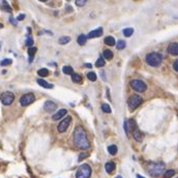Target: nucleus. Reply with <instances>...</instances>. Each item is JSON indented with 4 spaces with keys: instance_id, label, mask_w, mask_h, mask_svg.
Returning a JSON list of instances; mask_svg holds the SVG:
<instances>
[{
    "instance_id": "nucleus-18",
    "label": "nucleus",
    "mask_w": 178,
    "mask_h": 178,
    "mask_svg": "<svg viewBox=\"0 0 178 178\" xmlns=\"http://www.w3.org/2000/svg\"><path fill=\"white\" fill-rule=\"evenodd\" d=\"M115 38L113 37V36H107L105 38V44L106 45H108V46H115Z\"/></svg>"
},
{
    "instance_id": "nucleus-3",
    "label": "nucleus",
    "mask_w": 178,
    "mask_h": 178,
    "mask_svg": "<svg viewBox=\"0 0 178 178\" xmlns=\"http://www.w3.org/2000/svg\"><path fill=\"white\" fill-rule=\"evenodd\" d=\"M91 173H92L91 167L87 164H83L82 166H80L79 169L77 170L76 178H90Z\"/></svg>"
},
{
    "instance_id": "nucleus-41",
    "label": "nucleus",
    "mask_w": 178,
    "mask_h": 178,
    "mask_svg": "<svg viewBox=\"0 0 178 178\" xmlns=\"http://www.w3.org/2000/svg\"><path fill=\"white\" fill-rule=\"evenodd\" d=\"M137 178H145V177H143L142 175H140V174H137Z\"/></svg>"
},
{
    "instance_id": "nucleus-43",
    "label": "nucleus",
    "mask_w": 178,
    "mask_h": 178,
    "mask_svg": "<svg viewBox=\"0 0 178 178\" xmlns=\"http://www.w3.org/2000/svg\"><path fill=\"white\" fill-rule=\"evenodd\" d=\"M2 27H3V25H2L1 23H0V28H2Z\"/></svg>"
},
{
    "instance_id": "nucleus-35",
    "label": "nucleus",
    "mask_w": 178,
    "mask_h": 178,
    "mask_svg": "<svg viewBox=\"0 0 178 178\" xmlns=\"http://www.w3.org/2000/svg\"><path fill=\"white\" fill-rule=\"evenodd\" d=\"M123 127H124L125 134H127V136H128V135H129V127H128V122H127V121H125V122H124Z\"/></svg>"
},
{
    "instance_id": "nucleus-28",
    "label": "nucleus",
    "mask_w": 178,
    "mask_h": 178,
    "mask_svg": "<svg viewBox=\"0 0 178 178\" xmlns=\"http://www.w3.org/2000/svg\"><path fill=\"white\" fill-rule=\"evenodd\" d=\"M174 174H175L174 170H167L164 174V178H171L172 176H174Z\"/></svg>"
},
{
    "instance_id": "nucleus-15",
    "label": "nucleus",
    "mask_w": 178,
    "mask_h": 178,
    "mask_svg": "<svg viewBox=\"0 0 178 178\" xmlns=\"http://www.w3.org/2000/svg\"><path fill=\"white\" fill-rule=\"evenodd\" d=\"M115 168H116V165L114 161H109V163H107L105 165V169L109 174H111L113 171L115 170Z\"/></svg>"
},
{
    "instance_id": "nucleus-6",
    "label": "nucleus",
    "mask_w": 178,
    "mask_h": 178,
    "mask_svg": "<svg viewBox=\"0 0 178 178\" xmlns=\"http://www.w3.org/2000/svg\"><path fill=\"white\" fill-rule=\"evenodd\" d=\"M129 84H131L132 88L138 92H144L147 89V85L141 80H132Z\"/></svg>"
},
{
    "instance_id": "nucleus-17",
    "label": "nucleus",
    "mask_w": 178,
    "mask_h": 178,
    "mask_svg": "<svg viewBox=\"0 0 178 178\" xmlns=\"http://www.w3.org/2000/svg\"><path fill=\"white\" fill-rule=\"evenodd\" d=\"M36 81H37L38 85H41V87H44V88H53V85H52V84H49L47 81H45L43 79H37Z\"/></svg>"
},
{
    "instance_id": "nucleus-40",
    "label": "nucleus",
    "mask_w": 178,
    "mask_h": 178,
    "mask_svg": "<svg viewBox=\"0 0 178 178\" xmlns=\"http://www.w3.org/2000/svg\"><path fill=\"white\" fill-rule=\"evenodd\" d=\"M9 21H11V22H12V24H14V25H17V21H16V20H15V19H14V18H12V17H11V18H9Z\"/></svg>"
},
{
    "instance_id": "nucleus-10",
    "label": "nucleus",
    "mask_w": 178,
    "mask_h": 178,
    "mask_svg": "<svg viewBox=\"0 0 178 178\" xmlns=\"http://www.w3.org/2000/svg\"><path fill=\"white\" fill-rule=\"evenodd\" d=\"M44 109L46 110L47 112L53 113L55 110L57 109V105L54 102H52V101H47L46 103H45V105H44Z\"/></svg>"
},
{
    "instance_id": "nucleus-27",
    "label": "nucleus",
    "mask_w": 178,
    "mask_h": 178,
    "mask_svg": "<svg viewBox=\"0 0 178 178\" xmlns=\"http://www.w3.org/2000/svg\"><path fill=\"white\" fill-rule=\"evenodd\" d=\"M70 36H62V37H60L59 44L60 45H65L67 43H70Z\"/></svg>"
},
{
    "instance_id": "nucleus-46",
    "label": "nucleus",
    "mask_w": 178,
    "mask_h": 178,
    "mask_svg": "<svg viewBox=\"0 0 178 178\" xmlns=\"http://www.w3.org/2000/svg\"><path fill=\"white\" fill-rule=\"evenodd\" d=\"M177 178H178V177H177Z\"/></svg>"
},
{
    "instance_id": "nucleus-14",
    "label": "nucleus",
    "mask_w": 178,
    "mask_h": 178,
    "mask_svg": "<svg viewBox=\"0 0 178 178\" xmlns=\"http://www.w3.org/2000/svg\"><path fill=\"white\" fill-rule=\"evenodd\" d=\"M67 113V111L65 109H61V110H59V111H58L56 114H54L53 115V120H55V121H57V120H59L60 118H62L63 116H65V114Z\"/></svg>"
},
{
    "instance_id": "nucleus-21",
    "label": "nucleus",
    "mask_w": 178,
    "mask_h": 178,
    "mask_svg": "<svg viewBox=\"0 0 178 178\" xmlns=\"http://www.w3.org/2000/svg\"><path fill=\"white\" fill-rule=\"evenodd\" d=\"M62 72L64 75H73V73H74V70H73V67L72 66H70V65H66V66H63V69H62Z\"/></svg>"
},
{
    "instance_id": "nucleus-5",
    "label": "nucleus",
    "mask_w": 178,
    "mask_h": 178,
    "mask_svg": "<svg viewBox=\"0 0 178 178\" xmlns=\"http://www.w3.org/2000/svg\"><path fill=\"white\" fill-rule=\"evenodd\" d=\"M143 103V99L140 95H137V94H134L132 95L131 98L128 99L127 103H128V108L131 111H134L135 109H137L141 103Z\"/></svg>"
},
{
    "instance_id": "nucleus-9",
    "label": "nucleus",
    "mask_w": 178,
    "mask_h": 178,
    "mask_svg": "<svg viewBox=\"0 0 178 178\" xmlns=\"http://www.w3.org/2000/svg\"><path fill=\"white\" fill-rule=\"evenodd\" d=\"M70 122H72V117H70V116H66V117L60 122L59 125H58V132H65L67 129V127H70Z\"/></svg>"
},
{
    "instance_id": "nucleus-19",
    "label": "nucleus",
    "mask_w": 178,
    "mask_h": 178,
    "mask_svg": "<svg viewBox=\"0 0 178 178\" xmlns=\"http://www.w3.org/2000/svg\"><path fill=\"white\" fill-rule=\"evenodd\" d=\"M86 41H87V36L85 34L79 35V37H78V44H79L80 46H84V45L86 44Z\"/></svg>"
},
{
    "instance_id": "nucleus-8",
    "label": "nucleus",
    "mask_w": 178,
    "mask_h": 178,
    "mask_svg": "<svg viewBox=\"0 0 178 178\" xmlns=\"http://www.w3.org/2000/svg\"><path fill=\"white\" fill-rule=\"evenodd\" d=\"M35 101V96L33 93H26L20 99V103L21 106H29L30 103H32Z\"/></svg>"
},
{
    "instance_id": "nucleus-20",
    "label": "nucleus",
    "mask_w": 178,
    "mask_h": 178,
    "mask_svg": "<svg viewBox=\"0 0 178 178\" xmlns=\"http://www.w3.org/2000/svg\"><path fill=\"white\" fill-rule=\"evenodd\" d=\"M117 151H118V148L116 145H110V146L108 147V152L111 155H115L116 153H117Z\"/></svg>"
},
{
    "instance_id": "nucleus-33",
    "label": "nucleus",
    "mask_w": 178,
    "mask_h": 178,
    "mask_svg": "<svg viewBox=\"0 0 178 178\" xmlns=\"http://www.w3.org/2000/svg\"><path fill=\"white\" fill-rule=\"evenodd\" d=\"M32 45H33V38L29 36L27 40H26V46L28 47H32Z\"/></svg>"
},
{
    "instance_id": "nucleus-24",
    "label": "nucleus",
    "mask_w": 178,
    "mask_h": 178,
    "mask_svg": "<svg viewBox=\"0 0 178 178\" xmlns=\"http://www.w3.org/2000/svg\"><path fill=\"white\" fill-rule=\"evenodd\" d=\"M72 80H73V82H75V83H80L81 81H82V77L80 75H78V74H73Z\"/></svg>"
},
{
    "instance_id": "nucleus-16",
    "label": "nucleus",
    "mask_w": 178,
    "mask_h": 178,
    "mask_svg": "<svg viewBox=\"0 0 178 178\" xmlns=\"http://www.w3.org/2000/svg\"><path fill=\"white\" fill-rule=\"evenodd\" d=\"M36 51H37V48H35V47H31L28 49L29 62H32V60H33V58H34V54L36 53Z\"/></svg>"
},
{
    "instance_id": "nucleus-26",
    "label": "nucleus",
    "mask_w": 178,
    "mask_h": 178,
    "mask_svg": "<svg viewBox=\"0 0 178 178\" xmlns=\"http://www.w3.org/2000/svg\"><path fill=\"white\" fill-rule=\"evenodd\" d=\"M106 64V62H105V59H103V57H99L98 60H96V63H95V65H96V67H103V65H105Z\"/></svg>"
},
{
    "instance_id": "nucleus-32",
    "label": "nucleus",
    "mask_w": 178,
    "mask_h": 178,
    "mask_svg": "<svg viewBox=\"0 0 178 178\" xmlns=\"http://www.w3.org/2000/svg\"><path fill=\"white\" fill-rule=\"evenodd\" d=\"M125 46H127V44H125L124 41H118V43H117V49H118V50L124 49Z\"/></svg>"
},
{
    "instance_id": "nucleus-29",
    "label": "nucleus",
    "mask_w": 178,
    "mask_h": 178,
    "mask_svg": "<svg viewBox=\"0 0 178 178\" xmlns=\"http://www.w3.org/2000/svg\"><path fill=\"white\" fill-rule=\"evenodd\" d=\"M87 78H88V80L90 81H92V82H94V81H96V75H95V73L94 72H90L87 74Z\"/></svg>"
},
{
    "instance_id": "nucleus-36",
    "label": "nucleus",
    "mask_w": 178,
    "mask_h": 178,
    "mask_svg": "<svg viewBox=\"0 0 178 178\" xmlns=\"http://www.w3.org/2000/svg\"><path fill=\"white\" fill-rule=\"evenodd\" d=\"M2 8L5 9V11H7L8 12H12V8L9 7V5H8L5 1H3V7H2Z\"/></svg>"
},
{
    "instance_id": "nucleus-1",
    "label": "nucleus",
    "mask_w": 178,
    "mask_h": 178,
    "mask_svg": "<svg viewBox=\"0 0 178 178\" xmlns=\"http://www.w3.org/2000/svg\"><path fill=\"white\" fill-rule=\"evenodd\" d=\"M74 142L76 146L81 149H88L90 147V143L87 139L86 132L82 127H77L74 132Z\"/></svg>"
},
{
    "instance_id": "nucleus-42",
    "label": "nucleus",
    "mask_w": 178,
    "mask_h": 178,
    "mask_svg": "<svg viewBox=\"0 0 178 178\" xmlns=\"http://www.w3.org/2000/svg\"><path fill=\"white\" fill-rule=\"evenodd\" d=\"M85 66H87V67H91V64H89V63H86V65Z\"/></svg>"
},
{
    "instance_id": "nucleus-38",
    "label": "nucleus",
    "mask_w": 178,
    "mask_h": 178,
    "mask_svg": "<svg viewBox=\"0 0 178 178\" xmlns=\"http://www.w3.org/2000/svg\"><path fill=\"white\" fill-rule=\"evenodd\" d=\"M173 69L176 70V72H178V59H176L175 61H174L173 63Z\"/></svg>"
},
{
    "instance_id": "nucleus-2",
    "label": "nucleus",
    "mask_w": 178,
    "mask_h": 178,
    "mask_svg": "<svg viewBox=\"0 0 178 178\" xmlns=\"http://www.w3.org/2000/svg\"><path fill=\"white\" fill-rule=\"evenodd\" d=\"M161 60H163L161 55L156 53V52H152V53H149L146 55V62L149 64L150 66H153V67L158 66L161 63Z\"/></svg>"
},
{
    "instance_id": "nucleus-13",
    "label": "nucleus",
    "mask_w": 178,
    "mask_h": 178,
    "mask_svg": "<svg viewBox=\"0 0 178 178\" xmlns=\"http://www.w3.org/2000/svg\"><path fill=\"white\" fill-rule=\"evenodd\" d=\"M168 52L171 55H178V43H171L168 47Z\"/></svg>"
},
{
    "instance_id": "nucleus-12",
    "label": "nucleus",
    "mask_w": 178,
    "mask_h": 178,
    "mask_svg": "<svg viewBox=\"0 0 178 178\" xmlns=\"http://www.w3.org/2000/svg\"><path fill=\"white\" fill-rule=\"evenodd\" d=\"M102 34H103V28L99 27V28H98V29H94V30L90 31L89 33H88V36H87V37H89V38H94V37L101 36Z\"/></svg>"
},
{
    "instance_id": "nucleus-39",
    "label": "nucleus",
    "mask_w": 178,
    "mask_h": 178,
    "mask_svg": "<svg viewBox=\"0 0 178 178\" xmlns=\"http://www.w3.org/2000/svg\"><path fill=\"white\" fill-rule=\"evenodd\" d=\"M17 19H18L19 21L24 20V19H25V15H24V14H21L20 16H18V18H17Z\"/></svg>"
},
{
    "instance_id": "nucleus-7",
    "label": "nucleus",
    "mask_w": 178,
    "mask_h": 178,
    "mask_svg": "<svg viewBox=\"0 0 178 178\" xmlns=\"http://www.w3.org/2000/svg\"><path fill=\"white\" fill-rule=\"evenodd\" d=\"M0 99H1L3 105L8 106V105H12V102L15 101V95H14V93H12L9 91H5V92L1 93Z\"/></svg>"
},
{
    "instance_id": "nucleus-44",
    "label": "nucleus",
    "mask_w": 178,
    "mask_h": 178,
    "mask_svg": "<svg viewBox=\"0 0 178 178\" xmlns=\"http://www.w3.org/2000/svg\"><path fill=\"white\" fill-rule=\"evenodd\" d=\"M0 50H1V41H0Z\"/></svg>"
},
{
    "instance_id": "nucleus-37",
    "label": "nucleus",
    "mask_w": 178,
    "mask_h": 178,
    "mask_svg": "<svg viewBox=\"0 0 178 178\" xmlns=\"http://www.w3.org/2000/svg\"><path fill=\"white\" fill-rule=\"evenodd\" d=\"M87 156H88V154H87L86 152H82L79 154V161H81L82 160H84V158H86Z\"/></svg>"
},
{
    "instance_id": "nucleus-4",
    "label": "nucleus",
    "mask_w": 178,
    "mask_h": 178,
    "mask_svg": "<svg viewBox=\"0 0 178 178\" xmlns=\"http://www.w3.org/2000/svg\"><path fill=\"white\" fill-rule=\"evenodd\" d=\"M165 170V164L164 163H152L148 167V171H149L150 175L154 177L160 176Z\"/></svg>"
},
{
    "instance_id": "nucleus-30",
    "label": "nucleus",
    "mask_w": 178,
    "mask_h": 178,
    "mask_svg": "<svg viewBox=\"0 0 178 178\" xmlns=\"http://www.w3.org/2000/svg\"><path fill=\"white\" fill-rule=\"evenodd\" d=\"M12 63V59H3L0 61V65L1 66H6V65H9V64Z\"/></svg>"
},
{
    "instance_id": "nucleus-22",
    "label": "nucleus",
    "mask_w": 178,
    "mask_h": 178,
    "mask_svg": "<svg viewBox=\"0 0 178 178\" xmlns=\"http://www.w3.org/2000/svg\"><path fill=\"white\" fill-rule=\"evenodd\" d=\"M103 57H105L107 60H111L113 58V52L110 51V50H105V51H103Z\"/></svg>"
},
{
    "instance_id": "nucleus-23",
    "label": "nucleus",
    "mask_w": 178,
    "mask_h": 178,
    "mask_svg": "<svg viewBox=\"0 0 178 178\" xmlns=\"http://www.w3.org/2000/svg\"><path fill=\"white\" fill-rule=\"evenodd\" d=\"M123 35L125 37H129V36H132V33H134V29L132 28H125L123 29Z\"/></svg>"
},
{
    "instance_id": "nucleus-31",
    "label": "nucleus",
    "mask_w": 178,
    "mask_h": 178,
    "mask_svg": "<svg viewBox=\"0 0 178 178\" xmlns=\"http://www.w3.org/2000/svg\"><path fill=\"white\" fill-rule=\"evenodd\" d=\"M102 110L105 113H111V108H110V106L108 105V103H103V105L102 106Z\"/></svg>"
},
{
    "instance_id": "nucleus-25",
    "label": "nucleus",
    "mask_w": 178,
    "mask_h": 178,
    "mask_svg": "<svg viewBox=\"0 0 178 178\" xmlns=\"http://www.w3.org/2000/svg\"><path fill=\"white\" fill-rule=\"evenodd\" d=\"M37 74H38V76H41V77H47L49 75V70L47 69H41V70H38Z\"/></svg>"
},
{
    "instance_id": "nucleus-34",
    "label": "nucleus",
    "mask_w": 178,
    "mask_h": 178,
    "mask_svg": "<svg viewBox=\"0 0 178 178\" xmlns=\"http://www.w3.org/2000/svg\"><path fill=\"white\" fill-rule=\"evenodd\" d=\"M86 0H77L76 1V5L77 6H84L86 4Z\"/></svg>"
},
{
    "instance_id": "nucleus-11",
    "label": "nucleus",
    "mask_w": 178,
    "mask_h": 178,
    "mask_svg": "<svg viewBox=\"0 0 178 178\" xmlns=\"http://www.w3.org/2000/svg\"><path fill=\"white\" fill-rule=\"evenodd\" d=\"M132 137L135 138V140H137L138 142H141L142 140H143V134L140 132V129L138 128V127L132 128Z\"/></svg>"
},
{
    "instance_id": "nucleus-45",
    "label": "nucleus",
    "mask_w": 178,
    "mask_h": 178,
    "mask_svg": "<svg viewBox=\"0 0 178 178\" xmlns=\"http://www.w3.org/2000/svg\"><path fill=\"white\" fill-rule=\"evenodd\" d=\"M115 178H122L121 176H117V177H115Z\"/></svg>"
}]
</instances>
